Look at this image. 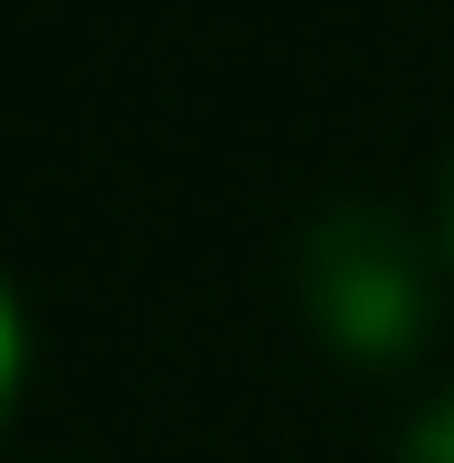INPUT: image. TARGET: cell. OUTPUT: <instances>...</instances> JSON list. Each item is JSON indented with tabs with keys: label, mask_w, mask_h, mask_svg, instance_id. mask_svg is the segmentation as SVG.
<instances>
[{
	"label": "cell",
	"mask_w": 454,
	"mask_h": 463,
	"mask_svg": "<svg viewBox=\"0 0 454 463\" xmlns=\"http://www.w3.org/2000/svg\"><path fill=\"white\" fill-rule=\"evenodd\" d=\"M294 284L313 331L341 350V360L398 369L426 350L436 331V275H426V237L398 218V208L360 199V208H322L294 246Z\"/></svg>",
	"instance_id": "6da1fadb"
},
{
	"label": "cell",
	"mask_w": 454,
	"mask_h": 463,
	"mask_svg": "<svg viewBox=\"0 0 454 463\" xmlns=\"http://www.w3.org/2000/svg\"><path fill=\"white\" fill-rule=\"evenodd\" d=\"M19 369H29V331H19V303H10V284H0V426H10V407H19Z\"/></svg>",
	"instance_id": "7a4b0ae2"
},
{
	"label": "cell",
	"mask_w": 454,
	"mask_h": 463,
	"mask_svg": "<svg viewBox=\"0 0 454 463\" xmlns=\"http://www.w3.org/2000/svg\"><path fill=\"white\" fill-rule=\"evenodd\" d=\"M407 463H454V407H436L417 435H407Z\"/></svg>",
	"instance_id": "3957f363"
},
{
	"label": "cell",
	"mask_w": 454,
	"mask_h": 463,
	"mask_svg": "<svg viewBox=\"0 0 454 463\" xmlns=\"http://www.w3.org/2000/svg\"><path fill=\"white\" fill-rule=\"evenodd\" d=\"M445 246H454V171H445Z\"/></svg>",
	"instance_id": "277c9868"
}]
</instances>
